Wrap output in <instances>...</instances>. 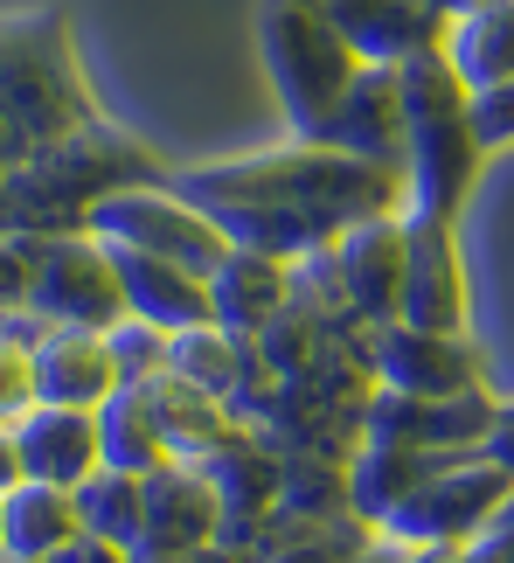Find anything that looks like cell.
I'll use <instances>...</instances> for the list:
<instances>
[{
    "instance_id": "cell-19",
    "label": "cell",
    "mask_w": 514,
    "mask_h": 563,
    "mask_svg": "<svg viewBox=\"0 0 514 563\" xmlns=\"http://www.w3.org/2000/svg\"><path fill=\"white\" fill-rule=\"evenodd\" d=\"M139 389H146V404H154V418H160V431H167V452H175V460H188V466H202L216 445H230V439L244 431L237 418H230V404L216 397V389L188 383V376H175V369L139 376Z\"/></svg>"
},
{
    "instance_id": "cell-26",
    "label": "cell",
    "mask_w": 514,
    "mask_h": 563,
    "mask_svg": "<svg viewBox=\"0 0 514 563\" xmlns=\"http://www.w3.org/2000/svg\"><path fill=\"white\" fill-rule=\"evenodd\" d=\"M104 334H112V355H119L125 383H139V376L167 369V334H160V328H146V320H133V313H125L119 328H104Z\"/></svg>"
},
{
    "instance_id": "cell-24",
    "label": "cell",
    "mask_w": 514,
    "mask_h": 563,
    "mask_svg": "<svg viewBox=\"0 0 514 563\" xmlns=\"http://www.w3.org/2000/svg\"><path fill=\"white\" fill-rule=\"evenodd\" d=\"M139 515H146V473L98 466L91 481L77 487V522H83V536H104V543L133 550V536H139Z\"/></svg>"
},
{
    "instance_id": "cell-28",
    "label": "cell",
    "mask_w": 514,
    "mask_h": 563,
    "mask_svg": "<svg viewBox=\"0 0 514 563\" xmlns=\"http://www.w3.org/2000/svg\"><path fill=\"white\" fill-rule=\"evenodd\" d=\"M49 563H133V550H119V543H104V536H83V529H77Z\"/></svg>"
},
{
    "instance_id": "cell-30",
    "label": "cell",
    "mask_w": 514,
    "mask_h": 563,
    "mask_svg": "<svg viewBox=\"0 0 514 563\" xmlns=\"http://www.w3.org/2000/svg\"><path fill=\"white\" fill-rule=\"evenodd\" d=\"M29 481V466H21V439H14V424H0V501Z\"/></svg>"
},
{
    "instance_id": "cell-18",
    "label": "cell",
    "mask_w": 514,
    "mask_h": 563,
    "mask_svg": "<svg viewBox=\"0 0 514 563\" xmlns=\"http://www.w3.org/2000/svg\"><path fill=\"white\" fill-rule=\"evenodd\" d=\"M209 299H216V328L223 334H244L257 341L278 313L292 307V265L286 257H265V251H237L216 272H209Z\"/></svg>"
},
{
    "instance_id": "cell-15",
    "label": "cell",
    "mask_w": 514,
    "mask_h": 563,
    "mask_svg": "<svg viewBox=\"0 0 514 563\" xmlns=\"http://www.w3.org/2000/svg\"><path fill=\"white\" fill-rule=\"evenodd\" d=\"M334 14V29L355 42L361 63H411L445 49V21L432 0H320Z\"/></svg>"
},
{
    "instance_id": "cell-20",
    "label": "cell",
    "mask_w": 514,
    "mask_h": 563,
    "mask_svg": "<svg viewBox=\"0 0 514 563\" xmlns=\"http://www.w3.org/2000/svg\"><path fill=\"white\" fill-rule=\"evenodd\" d=\"M77 529H83L77 522V487L21 481L8 501H0V543H8V563H49Z\"/></svg>"
},
{
    "instance_id": "cell-2",
    "label": "cell",
    "mask_w": 514,
    "mask_h": 563,
    "mask_svg": "<svg viewBox=\"0 0 514 563\" xmlns=\"http://www.w3.org/2000/svg\"><path fill=\"white\" fill-rule=\"evenodd\" d=\"M396 91H403V202H411V216L452 223L487 161L480 98L445 63V49L396 63Z\"/></svg>"
},
{
    "instance_id": "cell-8",
    "label": "cell",
    "mask_w": 514,
    "mask_h": 563,
    "mask_svg": "<svg viewBox=\"0 0 514 563\" xmlns=\"http://www.w3.org/2000/svg\"><path fill=\"white\" fill-rule=\"evenodd\" d=\"M29 313L49 328H119L125 320V292H119V265L112 244L91 230H63V236H35V286H29Z\"/></svg>"
},
{
    "instance_id": "cell-7",
    "label": "cell",
    "mask_w": 514,
    "mask_h": 563,
    "mask_svg": "<svg viewBox=\"0 0 514 563\" xmlns=\"http://www.w3.org/2000/svg\"><path fill=\"white\" fill-rule=\"evenodd\" d=\"M507 494H514V473L494 466L487 452H473V460H445L390 508V522H382L376 536H390V543H473L480 529L501 522Z\"/></svg>"
},
{
    "instance_id": "cell-4",
    "label": "cell",
    "mask_w": 514,
    "mask_h": 563,
    "mask_svg": "<svg viewBox=\"0 0 514 563\" xmlns=\"http://www.w3.org/2000/svg\"><path fill=\"white\" fill-rule=\"evenodd\" d=\"M257 63H265V84L278 98V119L292 125V140H313L320 119L361 77L355 42L334 29V14L320 0H265L257 8Z\"/></svg>"
},
{
    "instance_id": "cell-1",
    "label": "cell",
    "mask_w": 514,
    "mask_h": 563,
    "mask_svg": "<svg viewBox=\"0 0 514 563\" xmlns=\"http://www.w3.org/2000/svg\"><path fill=\"white\" fill-rule=\"evenodd\" d=\"M181 195L195 209L216 216V230L237 251H265V257H299L327 251L340 230L369 223V216H403V175L334 146L292 140L271 154H244V161H209L188 167Z\"/></svg>"
},
{
    "instance_id": "cell-25",
    "label": "cell",
    "mask_w": 514,
    "mask_h": 563,
    "mask_svg": "<svg viewBox=\"0 0 514 563\" xmlns=\"http://www.w3.org/2000/svg\"><path fill=\"white\" fill-rule=\"evenodd\" d=\"M42 328L49 320H35L29 307L0 313V424H21L42 404V389H35V334Z\"/></svg>"
},
{
    "instance_id": "cell-29",
    "label": "cell",
    "mask_w": 514,
    "mask_h": 563,
    "mask_svg": "<svg viewBox=\"0 0 514 563\" xmlns=\"http://www.w3.org/2000/svg\"><path fill=\"white\" fill-rule=\"evenodd\" d=\"M466 563H514V522H494L466 543Z\"/></svg>"
},
{
    "instance_id": "cell-35",
    "label": "cell",
    "mask_w": 514,
    "mask_h": 563,
    "mask_svg": "<svg viewBox=\"0 0 514 563\" xmlns=\"http://www.w3.org/2000/svg\"><path fill=\"white\" fill-rule=\"evenodd\" d=\"M432 8H438L445 21H459V14H473V8H487V0H432Z\"/></svg>"
},
{
    "instance_id": "cell-21",
    "label": "cell",
    "mask_w": 514,
    "mask_h": 563,
    "mask_svg": "<svg viewBox=\"0 0 514 563\" xmlns=\"http://www.w3.org/2000/svg\"><path fill=\"white\" fill-rule=\"evenodd\" d=\"M432 466H445V452H417V445H376V439H361V445H355V460H348V515H355V522H369V529H382V522H390V508H396Z\"/></svg>"
},
{
    "instance_id": "cell-13",
    "label": "cell",
    "mask_w": 514,
    "mask_h": 563,
    "mask_svg": "<svg viewBox=\"0 0 514 563\" xmlns=\"http://www.w3.org/2000/svg\"><path fill=\"white\" fill-rule=\"evenodd\" d=\"M369 369L376 383L411 389V397H452V389H473V349L466 334H424V328H369Z\"/></svg>"
},
{
    "instance_id": "cell-3",
    "label": "cell",
    "mask_w": 514,
    "mask_h": 563,
    "mask_svg": "<svg viewBox=\"0 0 514 563\" xmlns=\"http://www.w3.org/2000/svg\"><path fill=\"white\" fill-rule=\"evenodd\" d=\"M139 154L119 146L104 125H77L63 140H42L14 161V175H0V223L8 230H29V236H63V230H83L91 209L104 202L112 188L139 181Z\"/></svg>"
},
{
    "instance_id": "cell-16",
    "label": "cell",
    "mask_w": 514,
    "mask_h": 563,
    "mask_svg": "<svg viewBox=\"0 0 514 563\" xmlns=\"http://www.w3.org/2000/svg\"><path fill=\"white\" fill-rule=\"evenodd\" d=\"M119 383H125V369L112 355V334H98V328H42L35 334V389H42V404L98 410Z\"/></svg>"
},
{
    "instance_id": "cell-6",
    "label": "cell",
    "mask_w": 514,
    "mask_h": 563,
    "mask_svg": "<svg viewBox=\"0 0 514 563\" xmlns=\"http://www.w3.org/2000/svg\"><path fill=\"white\" fill-rule=\"evenodd\" d=\"M91 236L119 251H146V257H167V265H188V272H216L230 257V236L216 230V216L195 209L181 188H154V181H125L112 188L104 202L91 209Z\"/></svg>"
},
{
    "instance_id": "cell-36",
    "label": "cell",
    "mask_w": 514,
    "mask_h": 563,
    "mask_svg": "<svg viewBox=\"0 0 514 563\" xmlns=\"http://www.w3.org/2000/svg\"><path fill=\"white\" fill-rule=\"evenodd\" d=\"M501 522H514V494H507V508H501Z\"/></svg>"
},
{
    "instance_id": "cell-27",
    "label": "cell",
    "mask_w": 514,
    "mask_h": 563,
    "mask_svg": "<svg viewBox=\"0 0 514 563\" xmlns=\"http://www.w3.org/2000/svg\"><path fill=\"white\" fill-rule=\"evenodd\" d=\"M35 286V236L29 230H0V313H21Z\"/></svg>"
},
{
    "instance_id": "cell-22",
    "label": "cell",
    "mask_w": 514,
    "mask_h": 563,
    "mask_svg": "<svg viewBox=\"0 0 514 563\" xmlns=\"http://www.w3.org/2000/svg\"><path fill=\"white\" fill-rule=\"evenodd\" d=\"M445 63L466 77L473 98L514 84V0H487V8L459 14L452 29H445Z\"/></svg>"
},
{
    "instance_id": "cell-23",
    "label": "cell",
    "mask_w": 514,
    "mask_h": 563,
    "mask_svg": "<svg viewBox=\"0 0 514 563\" xmlns=\"http://www.w3.org/2000/svg\"><path fill=\"white\" fill-rule=\"evenodd\" d=\"M98 439H104V466H119V473H154V466L175 460L139 383H119L112 397L98 404Z\"/></svg>"
},
{
    "instance_id": "cell-9",
    "label": "cell",
    "mask_w": 514,
    "mask_h": 563,
    "mask_svg": "<svg viewBox=\"0 0 514 563\" xmlns=\"http://www.w3.org/2000/svg\"><path fill=\"white\" fill-rule=\"evenodd\" d=\"M396 320L403 328H424V334H466V257H459V230L438 223V216L403 209Z\"/></svg>"
},
{
    "instance_id": "cell-32",
    "label": "cell",
    "mask_w": 514,
    "mask_h": 563,
    "mask_svg": "<svg viewBox=\"0 0 514 563\" xmlns=\"http://www.w3.org/2000/svg\"><path fill=\"white\" fill-rule=\"evenodd\" d=\"M396 563H466V543H396Z\"/></svg>"
},
{
    "instance_id": "cell-10",
    "label": "cell",
    "mask_w": 514,
    "mask_h": 563,
    "mask_svg": "<svg viewBox=\"0 0 514 563\" xmlns=\"http://www.w3.org/2000/svg\"><path fill=\"white\" fill-rule=\"evenodd\" d=\"M223 543V501L202 466L167 460L146 473V515L133 536V563H181L188 550Z\"/></svg>"
},
{
    "instance_id": "cell-34",
    "label": "cell",
    "mask_w": 514,
    "mask_h": 563,
    "mask_svg": "<svg viewBox=\"0 0 514 563\" xmlns=\"http://www.w3.org/2000/svg\"><path fill=\"white\" fill-rule=\"evenodd\" d=\"M348 563H396V543H390V536H376V543H361Z\"/></svg>"
},
{
    "instance_id": "cell-5",
    "label": "cell",
    "mask_w": 514,
    "mask_h": 563,
    "mask_svg": "<svg viewBox=\"0 0 514 563\" xmlns=\"http://www.w3.org/2000/svg\"><path fill=\"white\" fill-rule=\"evenodd\" d=\"M0 119L29 146L91 125V104H83L77 63L63 49L56 21H0Z\"/></svg>"
},
{
    "instance_id": "cell-12",
    "label": "cell",
    "mask_w": 514,
    "mask_h": 563,
    "mask_svg": "<svg viewBox=\"0 0 514 563\" xmlns=\"http://www.w3.org/2000/svg\"><path fill=\"white\" fill-rule=\"evenodd\" d=\"M313 146H334V154L376 161L403 175V91H396V63H361V77L348 84V98L320 119Z\"/></svg>"
},
{
    "instance_id": "cell-11",
    "label": "cell",
    "mask_w": 514,
    "mask_h": 563,
    "mask_svg": "<svg viewBox=\"0 0 514 563\" xmlns=\"http://www.w3.org/2000/svg\"><path fill=\"white\" fill-rule=\"evenodd\" d=\"M327 257H334V292L348 307V320L390 328L396 292H403V216H369V223L340 230Z\"/></svg>"
},
{
    "instance_id": "cell-37",
    "label": "cell",
    "mask_w": 514,
    "mask_h": 563,
    "mask_svg": "<svg viewBox=\"0 0 514 563\" xmlns=\"http://www.w3.org/2000/svg\"><path fill=\"white\" fill-rule=\"evenodd\" d=\"M0 563H8V543H0Z\"/></svg>"
},
{
    "instance_id": "cell-17",
    "label": "cell",
    "mask_w": 514,
    "mask_h": 563,
    "mask_svg": "<svg viewBox=\"0 0 514 563\" xmlns=\"http://www.w3.org/2000/svg\"><path fill=\"white\" fill-rule=\"evenodd\" d=\"M14 439H21L29 481H49V487H83L104 466L98 410H77V404H35L29 418L14 424Z\"/></svg>"
},
{
    "instance_id": "cell-31",
    "label": "cell",
    "mask_w": 514,
    "mask_h": 563,
    "mask_svg": "<svg viewBox=\"0 0 514 563\" xmlns=\"http://www.w3.org/2000/svg\"><path fill=\"white\" fill-rule=\"evenodd\" d=\"M480 452H487L494 466H507V473H514V404H507V410H494V431H487V445H480Z\"/></svg>"
},
{
    "instance_id": "cell-33",
    "label": "cell",
    "mask_w": 514,
    "mask_h": 563,
    "mask_svg": "<svg viewBox=\"0 0 514 563\" xmlns=\"http://www.w3.org/2000/svg\"><path fill=\"white\" fill-rule=\"evenodd\" d=\"M181 563H257V556H244V550H230V543H202V550H188Z\"/></svg>"
},
{
    "instance_id": "cell-14",
    "label": "cell",
    "mask_w": 514,
    "mask_h": 563,
    "mask_svg": "<svg viewBox=\"0 0 514 563\" xmlns=\"http://www.w3.org/2000/svg\"><path fill=\"white\" fill-rule=\"evenodd\" d=\"M112 265H119V292H125V313L133 320H146V328H160V334L216 328V299H209L202 272L146 257V251H119V244H112Z\"/></svg>"
}]
</instances>
